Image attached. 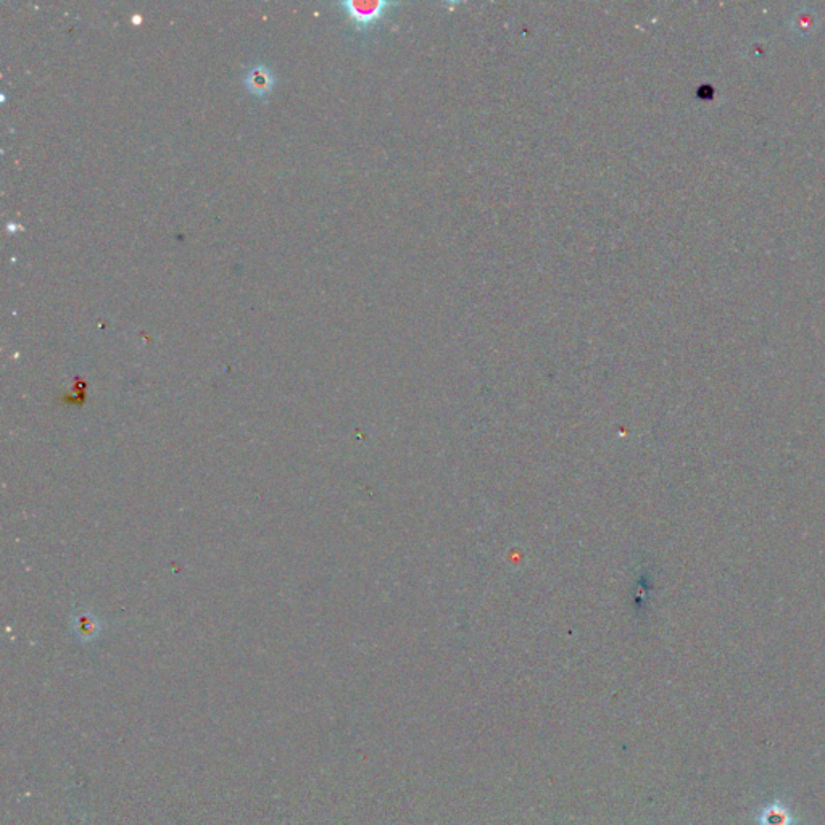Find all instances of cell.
Masks as SVG:
<instances>
[{"mask_svg":"<svg viewBox=\"0 0 825 825\" xmlns=\"http://www.w3.org/2000/svg\"><path fill=\"white\" fill-rule=\"evenodd\" d=\"M349 16L351 25L361 33H369L390 15L392 10L402 7L397 0H342L337 4Z\"/></svg>","mask_w":825,"mask_h":825,"instance_id":"1","label":"cell"},{"mask_svg":"<svg viewBox=\"0 0 825 825\" xmlns=\"http://www.w3.org/2000/svg\"><path fill=\"white\" fill-rule=\"evenodd\" d=\"M274 74L267 65H255L245 74V84L255 95H267L274 86Z\"/></svg>","mask_w":825,"mask_h":825,"instance_id":"2","label":"cell"}]
</instances>
